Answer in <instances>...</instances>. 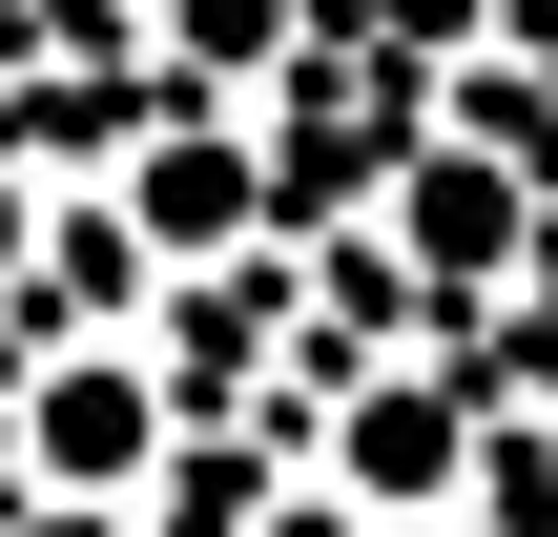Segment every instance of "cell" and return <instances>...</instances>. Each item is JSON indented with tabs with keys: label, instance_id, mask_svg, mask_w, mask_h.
<instances>
[{
	"label": "cell",
	"instance_id": "1",
	"mask_svg": "<svg viewBox=\"0 0 558 537\" xmlns=\"http://www.w3.org/2000/svg\"><path fill=\"white\" fill-rule=\"evenodd\" d=\"M456 455H476V414H456V373H393V393L352 414V476H373V497H435Z\"/></svg>",
	"mask_w": 558,
	"mask_h": 537
},
{
	"label": "cell",
	"instance_id": "5",
	"mask_svg": "<svg viewBox=\"0 0 558 537\" xmlns=\"http://www.w3.org/2000/svg\"><path fill=\"white\" fill-rule=\"evenodd\" d=\"M0 248H21V186H0Z\"/></svg>",
	"mask_w": 558,
	"mask_h": 537
},
{
	"label": "cell",
	"instance_id": "3",
	"mask_svg": "<svg viewBox=\"0 0 558 537\" xmlns=\"http://www.w3.org/2000/svg\"><path fill=\"white\" fill-rule=\"evenodd\" d=\"M41 455H62V476H124V455H145V373H62V393H41Z\"/></svg>",
	"mask_w": 558,
	"mask_h": 537
},
{
	"label": "cell",
	"instance_id": "4",
	"mask_svg": "<svg viewBox=\"0 0 558 537\" xmlns=\"http://www.w3.org/2000/svg\"><path fill=\"white\" fill-rule=\"evenodd\" d=\"M186 41H228V62H269V41H290V0H186Z\"/></svg>",
	"mask_w": 558,
	"mask_h": 537
},
{
	"label": "cell",
	"instance_id": "2",
	"mask_svg": "<svg viewBox=\"0 0 558 537\" xmlns=\"http://www.w3.org/2000/svg\"><path fill=\"white\" fill-rule=\"evenodd\" d=\"M414 269H518V166H414Z\"/></svg>",
	"mask_w": 558,
	"mask_h": 537
}]
</instances>
